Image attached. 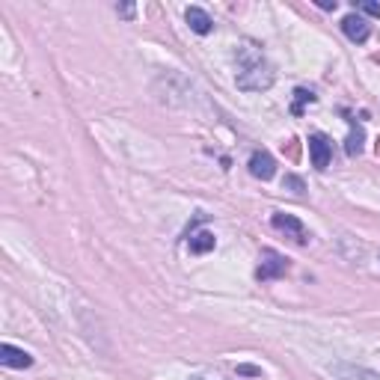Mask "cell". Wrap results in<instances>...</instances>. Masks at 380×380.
I'll use <instances>...</instances> for the list:
<instances>
[{
    "instance_id": "obj_7",
    "label": "cell",
    "mask_w": 380,
    "mask_h": 380,
    "mask_svg": "<svg viewBox=\"0 0 380 380\" xmlns=\"http://www.w3.org/2000/svg\"><path fill=\"white\" fill-rule=\"evenodd\" d=\"M0 365H6V369H30L33 365V357L24 348H15V345H0Z\"/></svg>"
},
{
    "instance_id": "obj_16",
    "label": "cell",
    "mask_w": 380,
    "mask_h": 380,
    "mask_svg": "<svg viewBox=\"0 0 380 380\" xmlns=\"http://www.w3.org/2000/svg\"><path fill=\"white\" fill-rule=\"evenodd\" d=\"M291 187H294V194H303V182L300 179H294V175H288V179H285Z\"/></svg>"
},
{
    "instance_id": "obj_11",
    "label": "cell",
    "mask_w": 380,
    "mask_h": 380,
    "mask_svg": "<svg viewBox=\"0 0 380 380\" xmlns=\"http://www.w3.org/2000/svg\"><path fill=\"white\" fill-rule=\"evenodd\" d=\"M362 140H365V134H362V128H357L353 125V131L348 134V140H345V151L351 158H357V155H362Z\"/></svg>"
},
{
    "instance_id": "obj_4",
    "label": "cell",
    "mask_w": 380,
    "mask_h": 380,
    "mask_svg": "<svg viewBox=\"0 0 380 380\" xmlns=\"http://www.w3.org/2000/svg\"><path fill=\"white\" fill-rule=\"evenodd\" d=\"M309 158L315 170H327L333 161V143L324 134H309Z\"/></svg>"
},
{
    "instance_id": "obj_14",
    "label": "cell",
    "mask_w": 380,
    "mask_h": 380,
    "mask_svg": "<svg viewBox=\"0 0 380 380\" xmlns=\"http://www.w3.org/2000/svg\"><path fill=\"white\" fill-rule=\"evenodd\" d=\"M238 374H247V377H259L262 369H256V365H238Z\"/></svg>"
},
{
    "instance_id": "obj_18",
    "label": "cell",
    "mask_w": 380,
    "mask_h": 380,
    "mask_svg": "<svg viewBox=\"0 0 380 380\" xmlns=\"http://www.w3.org/2000/svg\"><path fill=\"white\" fill-rule=\"evenodd\" d=\"M194 380H220V377H194Z\"/></svg>"
},
{
    "instance_id": "obj_10",
    "label": "cell",
    "mask_w": 380,
    "mask_h": 380,
    "mask_svg": "<svg viewBox=\"0 0 380 380\" xmlns=\"http://www.w3.org/2000/svg\"><path fill=\"white\" fill-rule=\"evenodd\" d=\"M214 244H217L214 232H208V229H190L187 247H190V252H194V256H205V252L214 250Z\"/></svg>"
},
{
    "instance_id": "obj_2",
    "label": "cell",
    "mask_w": 380,
    "mask_h": 380,
    "mask_svg": "<svg viewBox=\"0 0 380 380\" xmlns=\"http://www.w3.org/2000/svg\"><path fill=\"white\" fill-rule=\"evenodd\" d=\"M288 273V259L283 256V252L276 250H262V262L256 268V276L262 283H271V280H280V276Z\"/></svg>"
},
{
    "instance_id": "obj_8",
    "label": "cell",
    "mask_w": 380,
    "mask_h": 380,
    "mask_svg": "<svg viewBox=\"0 0 380 380\" xmlns=\"http://www.w3.org/2000/svg\"><path fill=\"white\" fill-rule=\"evenodd\" d=\"M341 33H345L351 42H365L372 36V27H369V21L360 15H345L341 18Z\"/></svg>"
},
{
    "instance_id": "obj_1",
    "label": "cell",
    "mask_w": 380,
    "mask_h": 380,
    "mask_svg": "<svg viewBox=\"0 0 380 380\" xmlns=\"http://www.w3.org/2000/svg\"><path fill=\"white\" fill-rule=\"evenodd\" d=\"M273 66L256 50H240V60H238V74H235V83L238 90L244 93H264L273 86Z\"/></svg>"
},
{
    "instance_id": "obj_17",
    "label": "cell",
    "mask_w": 380,
    "mask_h": 380,
    "mask_svg": "<svg viewBox=\"0 0 380 380\" xmlns=\"http://www.w3.org/2000/svg\"><path fill=\"white\" fill-rule=\"evenodd\" d=\"M321 9H336V0H318Z\"/></svg>"
},
{
    "instance_id": "obj_13",
    "label": "cell",
    "mask_w": 380,
    "mask_h": 380,
    "mask_svg": "<svg viewBox=\"0 0 380 380\" xmlns=\"http://www.w3.org/2000/svg\"><path fill=\"white\" fill-rule=\"evenodd\" d=\"M365 15H372V18H380V4H372V0H360L357 4Z\"/></svg>"
},
{
    "instance_id": "obj_15",
    "label": "cell",
    "mask_w": 380,
    "mask_h": 380,
    "mask_svg": "<svg viewBox=\"0 0 380 380\" xmlns=\"http://www.w3.org/2000/svg\"><path fill=\"white\" fill-rule=\"evenodd\" d=\"M116 12H119L122 18H134V12H137V9H134V6H116Z\"/></svg>"
},
{
    "instance_id": "obj_6",
    "label": "cell",
    "mask_w": 380,
    "mask_h": 380,
    "mask_svg": "<svg viewBox=\"0 0 380 380\" xmlns=\"http://www.w3.org/2000/svg\"><path fill=\"white\" fill-rule=\"evenodd\" d=\"M330 374H333V380H380V374L362 369V365H353V362H333Z\"/></svg>"
},
{
    "instance_id": "obj_5",
    "label": "cell",
    "mask_w": 380,
    "mask_h": 380,
    "mask_svg": "<svg viewBox=\"0 0 380 380\" xmlns=\"http://www.w3.org/2000/svg\"><path fill=\"white\" fill-rule=\"evenodd\" d=\"M250 172L256 175V179H262V182H271L273 172H276V161H273L271 151H264V149L252 151L250 155Z\"/></svg>"
},
{
    "instance_id": "obj_9",
    "label": "cell",
    "mask_w": 380,
    "mask_h": 380,
    "mask_svg": "<svg viewBox=\"0 0 380 380\" xmlns=\"http://www.w3.org/2000/svg\"><path fill=\"white\" fill-rule=\"evenodd\" d=\"M184 18H187V24H190V30L199 33V36H208V33L214 30V21H211V15H208V12L202 9V6H187Z\"/></svg>"
},
{
    "instance_id": "obj_3",
    "label": "cell",
    "mask_w": 380,
    "mask_h": 380,
    "mask_svg": "<svg viewBox=\"0 0 380 380\" xmlns=\"http://www.w3.org/2000/svg\"><path fill=\"white\" fill-rule=\"evenodd\" d=\"M271 226L276 232H283L285 238H291L294 244H300V247H306L309 244V232H306V226H303L294 214H283V211H276L273 217H271Z\"/></svg>"
},
{
    "instance_id": "obj_12",
    "label": "cell",
    "mask_w": 380,
    "mask_h": 380,
    "mask_svg": "<svg viewBox=\"0 0 380 380\" xmlns=\"http://www.w3.org/2000/svg\"><path fill=\"white\" fill-rule=\"evenodd\" d=\"M312 101H315V93H309V90H294V104H291V113H294V116H300L303 104H312Z\"/></svg>"
}]
</instances>
